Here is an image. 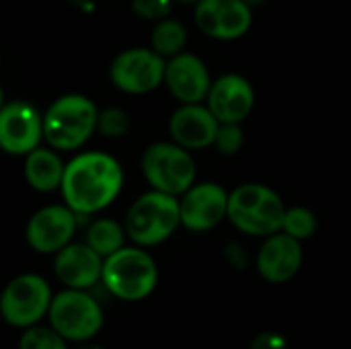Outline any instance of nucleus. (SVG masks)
<instances>
[{
  "label": "nucleus",
  "mask_w": 351,
  "mask_h": 349,
  "mask_svg": "<svg viewBox=\"0 0 351 349\" xmlns=\"http://www.w3.org/2000/svg\"><path fill=\"white\" fill-rule=\"evenodd\" d=\"M121 163L101 150H86L66 163L62 183L64 204L80 218L107 210L123 189Z\"/></svg>",
  "instance_id": "f257e3e1"
},
{
  "label": "nucleus",
  "mask_w": 351,
  "mask_h": 349,
  "mask_svg": "<svg viewBox=\"0 0 351 349\" xmlns=\"http://www.w3.org/2000/svg\"><path fill=\"white\" fill-rule=\"evenodd\" d=\"M286 210L282 195L269 185L243 183L230 191L228 220L247 237L265 241L282 232Z\"/></svg>",
  "instance_id": "f03ea898"
},
{
  "label": "nucleus",
  "mask_w": 351,
  "mask_h": 349,
  "mask_svg": "<svg viewBox=\"0 0 351 349\" xmlns=\"http://www.w3.org/2000/svg\"><path fill=\"white\" fill-rule=\"evenodd\" d=\"M99 109L95 101L80 93L58 97L43 113V136L58 152L80 150L97 132Z\"/></svg>",
  "instance_id": "7ed1b4c3"
},
{
  "label": "nucleus",
  "mask_w": 351,
  "mask_h": 349,
  "mask_svg": "<svg viewBox=\"0 0 351 349\" xmlns=\"http://www.w3.org/2000/svg\"><path fill=\"white\" fill-rule=\"evenodd\" d=\"M123 226L128 241L136 247L150 249L162 245L181 226V202L179 197L150 189L134 200L123 218Z\"/></svg>",
  "instance_id": "20e7f679"
},
{
  "label": "nucleus",
  "mask_w": 351,
  "mask_h": 349,
  "mask_svg": "<svg viewBox=\"0 0 351 349\" xmlns=\"http://www.w3.org/2000/svg\"><path fill=\"white\" fill-rule=\"evenodd\" d=\"M101 284L121 302H142L156 290L158 265L146 249L128 245L105 259Z\"/></svg>",
  "instance_id": "39448f33"
},
{
  "label": "nucleus",
  "mask_w": 351,
  "mask_h": 349,
  "mask_svg": "<svg viewBox=\"0 0 351 349\" xmlns=\"http://www.w3.org/2000/svg\"><path fill=\"white\" fill-rule=\"evenodd\" d=\"M140 169L150 189L183 197L197 183V163L193 154L175 142H154L144 148Z\"/></svg>",
  "instance_id": "423d86ee"
},
{
  "label": "nucleus",
  "mask_w": 351,
  "mask_h": 349,
  "mask_svg": "<svg viewBox=\"0 0 351 349\" xmlns=\"http://www.w3.org/2000/svg\"><path fill=\"white\" fill-rule=\"evenodd\" d=\"M49 327L68 344H90L105 325L101 302L86 290H62L49 309Z\"/></svg>",
  "instance_id": "0eeeda50"
},
{
  "label": "nucleus",
  "mask_w": 351,
  "mask_h": 349,
  "mask_svg": "<svg viewBox=\"0 0 351 349\" xmlns=\"http://www.w3.org/2000/svg\"><path fill=\"white\" fill-rule=\"evenodd\" d=\"M53 292L49 282L39 274H21L12 278L0 296V315L6 325L27 331L37 327L51 309Z\"/></svg>",
  "instance_id": "6e6552de"
},
{
  "label": "nucleus",
  "mask_w": 351,
  "mask_h": 349,
  "mask_svg": "<svg viewBox=\"0 0 351 349\" xmlns=\"http://www.w3.org/2000/svg\"><path fill=\"white\" fill-rule=\"evenodd\" d=\"M167 60L150 47H132L117 53L109 66V78L125 95H148L165 84Z\"/></svg>",
  "instance_id": "1a4fd4ad"
},
{
  "label": "nucleus",
  "mask_w": 351,
  "mask_h": 349,
  "mask_svg": "<svg viewBox=\"0 0 351 349\" xmlns=\"http://www.w3.org/2000/svg\"><path fill=\"white\" fill-rule=\"evenodd\" d=\"M80 216L66 204H51L39 208L25 226V241L29 249L39 255H58L74 243Z\"/></svg>",
  "instance_id": "9d476101"
},
{
  "label": "nucleus",
  "mask_w": 351,
  "mask_h": 349,
  "mask_svg": "<svg viewBox=\"0 0 351 349\" xmlns=\"http://www.w3.org/2000/svg\"><path fill=\"white\" fill-rule=\"evenodd\" d=\"M43 115L27 101H10L0 109V148L10 156H29L41 148Z\"/></svg>",
  "instance_id": "9b49d317"
},
{
  "label": "nucleus",
  "mask_w": 351,
  "mask_h": 349,
  "mask_svg": "<svg viewBox=\"0 0 351 349\" xmlns=\"http://www.w3.org/2000/svg\"><path fill=\"white\" fill-rule=\"evenodd\" d=\"M193 19L204 35L220 41H234L251 29L253 8L245 0H199Z\"/></svg>",
  "instance_id": "f8f14e48"
},
{
  "label": "nucleus",
  "mask_w": 351,
  "mask_h": 349,
  "mask_svg": "<svg viewBox=\"0 0 351 349\" xmlns=\"http://www.w3.org/2000/svg\"><path fill=\"white\" fill-rule=\"evenodd\" d=\"M230 193L214 181L195 183L181 202V226L189 232H208L228 220Z\"/></svg>",
  "instance_id": "ddd939ff"
},
{
  "label": "nucleus",
  "mask_w": 351,
  "mask_h": 349,
  "mask_svg": "<svg viewBox=\"0 0 351 349\" xmlns=\"http://www.w3.org/2000/svg\"><path fill=\"white\" fill-rule=\"evenodd\" d=\"M214 80L208 66L195 53L183 51L167 60L165 86L181 105H202L206 103Z\"/></svg>",
  "instance_id": "4468645a"
},
{
  "label": "nucleus",
  "mask_w": 351,
  "mask_h": 349,
  "mask_svg": "<svg viewBox=\"0 0 351 349\" xmlns=\"http://www.w3.org/2000/svg\"><path fill=\"white\" fill-rule=\"evenodd\" d=\"M206 105L220 123L243 125L255 107V88L243 74H222L214 80Z\"/></svg>",
  "instance_id": "2eb2a0df"
},
{
  "label": "nucleus",
  "mask_w": 351,
  "mask_h": 349,
  "mask_svg": "<svg viewBox=\"0 0 351 349\" xmlns=\"http://www.w3.org/2000/svg\"><path fill=\"white\" fill-rule=\"evenodd\" d=\"M302 243L284 232H278L261 243L255 257V267L267 284L280 286L296 278L302 267Z\"/></svg>",
  "instance_id": "dca6fc26"
},
{
  "label": "nucleus",
  "mask_w": 351,
  "mask_h": 349,
  "mask_svg": "<svg viewBox=\"0 0 351 349\" xmlns=\"http://www.w3.org/2000/svg\"><path fill=\"white\" fill-rule=\"evenodd\" d=\"M218 130H220V121L214 117V113L208 109L206 103L179 105L169 119L171 142L179 144L189 152L206 150L214 146Z\"/></svg>",
  "instance_id": "f3484780"
},
{
  "label": "nucleus",
  "mask_w": 351,
  "mask_h": 349,
  "mask_svg": "<svg viewBox=\"0 0 351 349\" xmlns=\"http://www.w3.org/2000/svg\"><path fill=\"white\" fill-rule=\"evenodd\" d=\"M105 259L86 243H72L53 257V276L66 290H93L103 280Z\"/></svg>",
  "instance_id": "a211bd4d"
},
{
  "label": "nucleus",
  "mask_w": 351,
  "mask_h": 349,
  "mask_svg": "<svg viewBox=\"0 0 351 349\" xmlns=\"http://www.w3.org/2000/svg\"><path fill=\"white\" fill-rule=\"evenodd\" d=\"M23 175L31 189L39 193H53L62 189L66 163L62 160L58 150L49 146H41L33 150L29 156H25Z\"/></svg>",
  "instance_id": "6ab92c4d"
},
{
  "label": "nucleus",
  "mask_w": 351,
  "mask_h": 349,
  "mask_svg": "<svg viewBox=\"0 0 351 349\" xmlns=\"http://www.w3.org/2000/svg\"><path fill=\"white\" fill-rule=\"evenodd\" d=\"M128 241V232L123 222H117L113 218H97L88 224L84 243L103 259H109L117 251H121Z\"/></svg>",
  "instance_id": "aec40b11"
},
{
  "label": "nucleus",
  "mask_w": 351,
  "mask_h": 349,
  "mask_svg": "<svg viewBox=\"0 0 351 349\" xmlns=\"http://www.w3.org/2000/svg\"><path fill=\"white\" fill-rule=\"evenodd\" d=\"M187 45V29L183 23L175 19H165L152 27L150 33V49H154L160 58L171 60L185 51Z\"/></svg>",
  "instance_id": "412c9836"
},
{
  "label": "nucleus",
  "mask_w": 351,
  "mask_h": 349,
  "mask_svg": "<svg viewBox=\"0 0 351 349\" xmlns=\"http://www.w3.org/2000/svg\"><path fill=\"white\" fill-rule=\"evenodd\" d=\"M319 228V220H317V214L306 208V206H292L286 210V218H284V226H282V232L304 243L308 239L315 237Z\"/></svg>",
  "instance_id": "4be33fe9"
},
{
  "label": "nucleus",
  "mask_w": 351,
  "mask_h": 349,
  "mask_svg": "<svg viewBox=\"0 0 351 349\" xmlns=\"http://www.w3.org/2000/svg\"><path fill=\"white\" fill-rule=\"evenodd\" d=\"M19 349H70V344L49 325H37L21 333Z\"/></svg>",
  "instance_id": "5701e85b"
},
{
  "label": "nucleus",
  "mask_w": 351,
  "mask_h": 349,
  "mask_svg": "<svg viewBox=\"0 0 351 349\" xmlns=\"http://www.w3.org/2000/svg\"><path fill=\"white\" fill-rule=\"evenodd\" d=\"M130 130H132V117H130V113L125 109H121V107H105V109H101L97 132L103 138L119 140V138L128 136Z\"/></svg>",
  "instance_id": "b1692460"
},
{
  "label": "nucleus",
  "mask_w": 351,
  "mask_h": 349,
  "mask_svg": "<svg viewBox=\"0 0 351 349\" xmlns=\"http://www.w3.org/2000/svg\"><path fill=\"white\" fill-rule=\"evenodd\" d=\"M245 146V130L239 123H220L214 148L222 156H237Z\"/></svg>",
  "instance_id": "393cba45"
},
{
  "label": "nucleus",
  "mask_w": 351,
  "mask_h": 349,
  "mask_svg": "<svg viewBox=\"0 0 351 349\" xmlns=\"http://www.w3.org/2000/svg\"><path fill=\"white\" fill-rule=\"evenodd\" d=\"M173 0H132V12L140 19L160 23L165 19H171Z\"/></svg>",
  "instance_id": "a878e982"
},
{
  "label": "nucleus",
  "mask_w": 351,
  "mask_h": 349,
  "mask_svg": "<svg viewBox=\"0 0 351 349\" xmlns=\"http://www.w3.org/2000/svg\"><path fill=\"white\" fill-rule=\"evenodd\" d=\"M249 349H288V341L284 335L274 333V331H263L259 333Z\"/></svg>",
  "instance_id": "bb28decb"
},
{
  "label": "nucleus",
  "mask_w": 351,
  "mask_h": 349,
  "mask_svg": "<svg viewBox=\"0 0 351 349\" xmlns=\"http://www.w3.org/2000/svg\"><path fill=\"white\" fill-rule=\"evenodd\" d=\"M226 259L232 267L237 269H243L247 265V253L243 251L241 245L232 243V245H226Z\"/></svg>",
  "instance_id": "cd10ccee"
},
{
  "label": "nucleus",
  "mask_w": 351,
  "mask_h": 349,
  "mask_svg": "<svg viewBox=\"0 0 351 349\" xmlns=\"http://www.w3.org/2000/svg\"><path fill=\"white\" fill-rule=\"evenodd\" d=\"M76 349H105V348H103V346H99V344H93V341H90V344H82V346H78Z\"/></svg>",
  "instance_id": "c85d7f7f"
},
{
  "label": "nucleus",
  "mask_w": 351,
  "mask_h": 349,
  "mask_svg": "<svg viewBox=\"0 0 351 349\" xmlns=\"http://www.w3.org/2000/svg\"><path fill=\"white\" fill-rule=\"evenodd\" d=\"M251 8H257V6H261V4H265L267 0H245Z\"/></svg>",
  "instance_id": "c756f323"
},
{
  "label": "nucleus",
  "mask_w": 351,
  "mask_h": 349,
  "mask_svg": "<svg viewBox=\"0 0 351 349\" xmlns=\"http://www.w3.org/2000/svg\"><path fill=\"white\" fill-rule=\"evenodd\" d=\"M173 2H179V4H197L199 0H173Z\"/></svg>",
  "instance_id": "7c9ffc66"
}]
</instances>
